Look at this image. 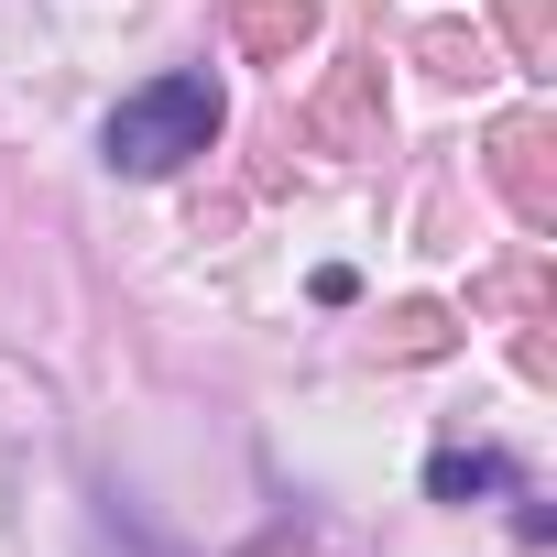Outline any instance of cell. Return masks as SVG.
<instances>
[{
    "label": "cell",
    "mask_w": 557,
    "mask_h": 557,
    "mask_svg": "<svg viewBox=\"0 0 557 557\" xmlns=\"http://www.w3.org/2000/svg\"><path fill=\"white\" fill-rule=\"evenodd\" d=\"M208 132H219V88L208 77H164V88H143V99L110 110V164L175 175L186 153H208Z\"/></svg>",
    "instance_id": "1"
}]
</instances>
